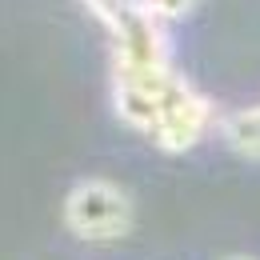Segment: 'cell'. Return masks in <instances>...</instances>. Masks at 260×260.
Instances as JSON below:
<instances>
[{"label":"cell","instance_id":"6da1fadb","mask_svg":"<svg viewBox=\"0 0 260 260\" xmlns=\"http://www.w3.org/2000/svg\"><path fill=\"white\" fill-rule=\"evenodd\" d=\"M112 108L160 152H188L212 128H220L216 104L172 64H112Z\"/></svg>","mask_w":260,"mask_h":260},{"label":"cell","instance_id":"7a4b0ae2","mask_svg":"<svg viewBox=\"0 0 260 260\" xmlns=\"http://www.w3.org/2000/svg\"><path fill=\"white\" fill-rule=\"evenodd\" d=\"M60 216L76 240L112 244V240H124L132 228V196L108 176H84L68 188Z\"/></svg>","mask_w":260,"mask_h":260},{"label":"cell","instance_id":"3957f363","mask_svg":"<svg viewBox=\"0 0 260 260\" xmlns=\"http://www.w3.org/2000/svg\"><path fill=\"white\" fill-rule=\"evenodd\" d=\"M220 136L232 152L248 156V160H260V104L252 108H240L220 120Z\"/></svg>","mask_w":260,"mask_h":260},{"label":"cell","instance_id":"277c9868","mask_svg":"<svg viewBox=\"0 0 260 260\" xmlns=\"http://www.w3.org/2000/svg\"><path fill=\"white\" fill-rule=\"evenodd\" d=\"M140 4H144V8L152 12V16H160L164 24H172L176 16H184V12L192 8L196 0H140Z\"/></svg>","mask_w":260,"mask_h":260},{"label":"cell","instance_id":"5b68a950","mask_svg":"<svg viewBox=\"0 0 260 260\" xmlns=\"http://www.w3.org/2000/svg\"><path fill=\"white\" fill-rule=\"evenodd\" d=\"M232 260H248V256H232Z\"/></svg>","mask_w":260,"mask_h":260}]
</instances>
